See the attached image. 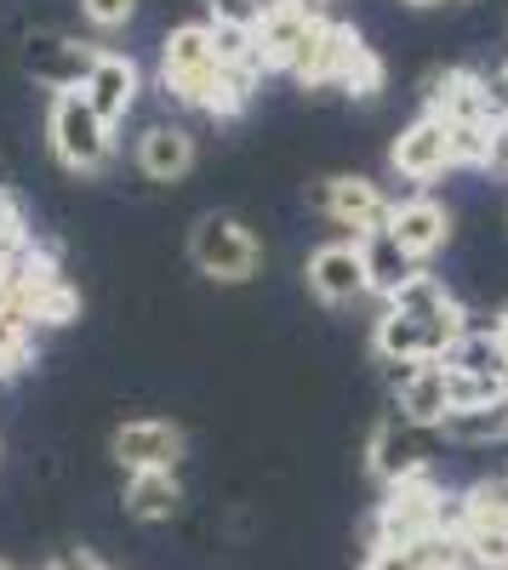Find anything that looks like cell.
<instances>
[{
  "instance_id": "1",
  "label": "cell",
  "mask_w": 508,
  "mask_h": 570,
  "mask_svg": "<svg viewBox=\"0 0 508 570\" xmlns=\"http://www.w3.org/2000/svg\"><path fill=\"white\" fill-rule=\"evenodd\" d=\"M457 525V508H446L434 473H418V480H400L389 485V497L372 513V548H411L434 531Z\"/></svg>"
},
{
  "instance_id": "2",
  "label": "cell",
  "mask_w": 508,
  "mask_h": 570,
  "mask_svg": "<svg viewBox=\"0 0 508 570\" xmlns=\"http://www.w3.org/2000/svg\"><path fill=\"white\" fill-rule=\"evenodd\" d=\"M46 131H52V155L75 177H98L115 160V126L91 109L80 91H58L52 115H46Z\"/></svg>"
},
{
  "instance_id": "3",
  "label": "cell",
  "mask_w": 508,
  "mask_h": 570,
  "mask_svg": "<svg viewBox=\"0 0 508 570\" xmlns=\"http://www.w3.org/2000/svg\"><path fill=\"white\" fill-rule=\"evenodd\" d=\"M440 445H446L440 428H423V422L389 411L372 428V440H365V468H372L383 485H400V480H418V473H434Z\"/></svg>"
},
{
  "instance_id": "4",
  "label": "cell",
  "mask_w": 508,
  "mask_h": 570,
  "mask_svg": "<svg viewBox=\"0 0 508 570\" xmlns=\"http://www.w3.org/2000/svg\"><path fill=\"white\" fill-rule=\"evenodd\" d=\"M189 257L206 279H223V285H241L263 268V246H257V234L241 223V217H228V212H206L195 228H189Z\"/></svg>"
},
{
  "instance_id": "5",
  "label": "cell",
  "mask_w": 508,
  "mask_h": 570,
  "mask_svg": "<svg viewBox=\"0 0 508 570\" xmlns=\"http://www.w3.org/2000/svg\"><path fill=\"white\" fill-rule=\"evenodd\" d=\"M160 80L177 104H206L212 86L223 80V63H217V46H212V23H177L160 46Z\"/></svg>"
},
{
  "instance_id": "6",
  "label": "cell",
  "mask_w": 508,
  "mask_h": 570,
  "mask_svg": "<svg viewBox=\"0 0 508 570\" xmlns=\"http://www.w3.org/2000/svg\"><path fill=\"white\" fill-rule=\"evenodd\" d=\"M423 115L434 120H451V126H502V104H497V91L491 80H480L475 69H434L423 80Z\"/></svg>"
},
{
  "instance_id": "7",
  "label": "cell",
  "mask_w": 508,
  "mask_h": 570,
  "mask_svg": "<svg viewBox=\"0 0 508 570\" xmlns=\"http://www.w3.org/2000/svg\"><path fill=\"white\" fill-rule=\"evenodd\" d=\"M314 206L326 212L332 223L354 228V240H365V234H383V228H389V212H394V200L383 195L372 177H320V183H314Z\"/></svg>"
},
{
  "instance_id": "8",
  "label": "cell",
  "mask_w": 508,
  "mask_h": 570,
  "mask_svg": "<svg viewBox=\"0 0 508 570\" xmlns=\"http://www.w3.org/2000/svg\"><path fill=\"white\" fill-rule=\"evenodd\" d=\"M115 462L126 473H177L183 462V428L166 422V416H131L115 428V440H109Z\"/></svg>"
},
{
  "instance_id": "9",
  "label": "cell",
  "mask_w": 508,
  "mask_h": 570,
  "mask_svg": "<svg viewBox=\"0 0 508 570\" xmlns=\"http://www.w3.org/2000/svg\"><path fill=\"white\" fill-rule=\"evenodd\" d=\"M309 279V292L326 303V308H349L354 297H365L372 285H365V252L360 240H332V246H320L303 268Z\"/></svg>"
},
{
  "instance_id": "10",
  "label": "cell",
  "mask_w": 508,
  "mask_h": 570,
  "mask_svg": "<svg viewBox=\"0 0 508 570\" xmlns=\"http://www.w3.org/2000/svg\"><path fill=\"white\" fill-rule=\"evenodd\" d=\"M457 337H463L457 325H434V320H411L400 308H383V320L372 331V348H378L383 365L389 360H446V348Z\"/></svg>"
},
{
  "instance_id": "11",
  "label": "cell",
  "mask_w": 508,
  "mask_h": 570,
  "mask_svg": "<svg viewBox=\"0 0 508 570\" xmlns=\"http://www.w3.org/2000/svg\"><path fill=\"white\" fill-rule=\"evenodd\" d=\"M389 240L411 257V263H429V257H440L446 252V240H451V217H446V206L440 200H429V195H411V200H394V212H389Z\"/></svg>"
},
{
  "instance_id": "12",
  "label": "cell",
  "mask_w": 508,
  "mask_h": 570,
  "mask_svg": "<svg viewBox=\"0 0 508 570\" xmlns=\"http://www.w3.org/2000/svg\"><path fill=\"white\" fill-rule=\"evenodd\" d=\"M91 63H98V46H80L69 35H35L29 52H23V69L40 86H52V98H58V91H80Z\"/></svg>"
},
{
  "instance_id": "13",
  "label": "cell",
  "mask_w": 508,
  "mask_h": 570,
  "mask_svg": "<svg viewBox=\"0 0 508 570\" xmlns=\"http://www.w3.org/2000/svg\"><path fill=\"white\" fill-rule=\"evenodd\" d=\"M354 46H360L354 23L314 18V29H309V40H303V52H297L292 75H297L303 86H338L343 69H349V52H354Z\"/></svg>"
},
{
  "instance_id": "14",
  "label": "cell",
  "mask_w": 508,
  "mask_h": 570,
  "mask_svg": "<svg viewBox=\"0 0 508 570\" xmlns=\"http://www.w3.org/2000/svg\"><path fill=\"white\" fill-rule=\"evenodd\" d=\"M389 166L411 183H434L440 171H451V142H446V120L434 115H418L389 149Z\"/></svg>"
},
{
  "instance_id": "15",
  "label": "cell",
  "mask_w": 508,
  "mask_h": 570,
  "mask_svg": "<svg viewBox=\"0 0 508 570\" xmlns=\"http://www.w3.org/2000/svg\"><path fill=\"white\" fill-rule=\"evenodd\" d=\"M58 285H69V279H63L52 246H29V252H18L12 268H7V308H18V314L35 325V314L46 308V297H52Z\"/></svg>"
},
{
  "instance_id": "16",
  "label": "cell",
  "mask_w": 508,
  "mask_h": 570,
  "mask_svg": "<svg viewBox=\"0 0 508 570\" xmlns=\"http://www.w3.org/2000/svg\"><path fill=\"white\" fill-rule=\"evenodd\" d=\"M137 86H144V75H137L131 58L98 52V63H91V75H86V86H80V98L98 109L109 126H120V120L131 115V104H137Z\"/></svg>"
},
{
  "instance_id": "17",
  "label": "cell",
  "mask_w": 508,
  "mask_h": 570,
  "mask_svg": "<svg viewBox=\"0 0 508 570\" xmlns=\"http://www.w3.org/2000/svg\"><path fill=\"white\" fill-rule=\"evenodd\" d=\"M309 29H314V12L292 7V0H268V18L257 23V69H286L292 75Z\"/></svg>"
},
{
  "instance_id": "18",
  "label": "cell",
  "mask_w": 508,
  "mask_h": 570,
  "mask_svg": "<svg viewBox=\"0 0 508 570\" xmlns=\"http://www.w3.org/2000/svg\"><path fill=\"white\" fill-rule=\"evenodd\" d=\"M137 166H144L149 183H177V177H189L195 166V137L183 131V126H149L144 137H137Z\"/></svg>"
},
{
  "instance_id": "19",
  "label": "cell",
  "mask_w": 508,
  "mask_h": 570,
  "mask_svg": "<svg viewBox=\"0 0 508 570\" xmlns=\"http://www.w3.org/2000/svg\"><path fill=\"white\" fill-rule=\"evenodd\" d=\"M389 308H400V314H411V320H434V325H457V331H469L463 303H457L434 274H411V279L400 285V292L389 297Z\"/></svg>"
},
{
  "instance_id": "20",
  "label": "cell",
  "mask_w": 508,
  "mask_h": 570,
  "mask_svg": "<svg viewBox=\"0 0 508 570\" xmlns=\"http://www.w3.org/2000/svg\"><path fill=\"white\" fill-rule=\"evenodd\" d=\"M394 411L423 422V428H440L451 416V400H446V365L440 360H423L418 371H411V383L394 389Z\"/></svg>"
},
{
  "instance_id": "21",
  "label": "cell",
  "mask_w": 508,
  "mask_h": 570,
  "mask_svg": "<svg viewBox=\"0 0 508 570\" xmlns=\"http://www.w3.org/2000/svg\"><path fill=\"white\" fill-rule=\"evenodd\" d=\"M360 252H365V285H372L378 297H394L411 274H423L418 263H411V257L389 240V228H383V234H365Z\"/></svg>"
},
{
  "instance_id": "22",
  "label": "cell",
  "mask_w": 508,
  "mask_h": 570,
  "mask_svg": "<svg viewBox=\"0 0 508 570\" xmlns=\"http://www.w3.org/2000/svg\"><path fill=\"white\" fill-rule=\"evenodd\" d=\"M183 502V485L177 473H126V513L155 525V519H172Z\"/></svg>"
},
{
  "instance_id": "23",
  "label": "cell",
  "mask_w": 508,
  "mask_h": 570,
  "mask_svg": "<svg viewBox=\"0 0 508 570\" xmlns=\"http://www.w3.org/2000/svg\"><path fill=\"white\" fill-rule=\"evenodd\" d=\"M446 371H469V376H502L508 383V354H502V337L497 331H463L451 348H446V360H440Z\"/></svg>"
},
{
  "instance_id": "24",
  "label": "cell",
  "mask_w": 508,
  "mask_h": 570,
  "mask_svg": "<svg viewBox=\"0 0 508 570\" xmlns=\"http://www.w3.org/2000/svg\"><path fill=\"white\" fill-rule=\"evenodd\" d=\"M440 434L451 445H491V440H508V394L480 405V411H451L440 422Z\"/></svg>"
},
{
  "instance_id": "25",
  "label": "cell",
  "mask_w": 508,
  "mask_h": 570,
  "mask_svg": "<svg viewBox=\"0 0 508 570\" xmlns=\"http://www.w3.org/2000/svg\"><path fill=\"white\" fill-rule=\"evenodd\" d=\"M457 542H463L475 570H508V525H491V519H463L457 508Z\"/></svg>"
},
{
  "instance_id": "26",
  "label": "cell",
  "mask_w": 508,
  "mask_h": 570,
  "mask_svg": "<svg viewBox=\"0 0 508 570\" xmlns=\"http://www.w3.org/2000/svg\"><path fill=\"white\" fill-rule=\"evenodd\" d=\"M35 360V325L18 308H0V376H18Z\"/></svg>"
},
{
  "instance_id": "27",
  "label": "cell",
  "mask_w": 508,
  "mask_h": 570,
  "mask_svg": "<svg viewBox=\"0 0 508 570\" xmlns=\"http://www.w3.org/2000/svg\"><path fill=\"white\" fill-rule=\"evenodd\" d=\"M508 394V383L502 376H469V371H446V400H451V411H480V405H491V400H502Z\"/></svg>"
},
{
  "instance_id": "28",
  "label": "cell",
  "mask_w": 508,
  "mask_h": 570,
  "mask_svg": "<svg viewBox=\"0 0 508 570\" xmlns=\"http://www.w3.org/2000/svg\"><path fill=\"white\" fill-rule=\"evenodd\" d=\"M383 80H389V75H383V58L360 40L354 52H349V69H343V80H338V86L349 91V98H365V104H372L378 91H383Z\"/></svg>"
},
{
  "instance_id": "29",
  "label": "cell",
  "mask_w": 508,
  "mask_h": 570,
  "mask_svg": "<svg viewBox=\"0 0 508 570\" xmlns=\"http://www.w3.org/2000/svg\"><path fill=\"white\" fill-rule=\"evenodd\" d=\"M212 46H217V63H223V69H246V75H263V69H257V35H252V29H228V23H212Z\"/></svg>"
},
{
  "instance_id": "30",
  "label": "cell",
  "mask_w": 508,
  "mask_h": 570,
  "mask_svg": "<svg viewBox=\"0 0 508 570\" xmlns=\"http://www.w3.org/2000/svg\"><path fill=\"white\" fill-rule=\"evenodd\" d=\"M252 86H257V75H246V69H223V80L212 86V98H206L201 109H206V115H217V120L241 115V109L252 104Z\"/></svg>"
},
{
  "instance_id": "31",
  "label": "cell",
  "mask_w": 508,
  "mask_h": 570,
  "mask_svg": "<svg viewBox=\"0 0 508 570\" xmlns=\"http://www.w3.org/2000/svg\"><path fill=\"white\" fill-rule=\"evenodd\" d=\"M457 508H463V519H491V525H508V473H502V480L469 485Z\"/></svg>"
},
{
  "instance_id": "32",
  "label": "cell",
  "mask_w": 508,
  "mask_h": 570,
  "mask_svg": "<svg viewBox=\"0 0 508 570\" xmlns=\"http://www.w3.org/2000/svg\"><path fill=\"white\" fill-rule=\"evenodd\" d=\"M491 131H497V126H491ZM491 131H486V126H451V120H446L451 166H491Z\"/></svg>"
},
{
  "instance_id": "33",
  "label": "cell",
  "mask_w": 508,
  "mask_h": 570,
  "mask_svg": "<svg viewBox=\"0 0 508 570\" xmlns=\"http://www.w3.org/2000/svg\"><path fill=\"white\" fill-rule=\"evenodd\" d=\"M206 12H212V23L252 29V35H257V23L268 18V0H206Z\"/></svg>"
},
{
  "instance_id": "34",
  "label": "cell",
  "mask_w": 508,
  "mask_h": 570,
  "mask_svg": "<svg viewBox=\"0 0 508 570\" xmlns=\"http://www.w3.org/2000/svg\"><path fill=\"white\" fill-rule=\"evenodd\" d=\"M80 12L91 29H126L131 12H137V0H80Z\"/></svg>"
},
{
  "instance_id": "35",
  "label": "cell",
  "mask_w": 508,
  "mask_h": 570,
  "mask_svg": "<svg viewBox=\"0 0 508 570\" xmlns=\"http://www.w3.org/2000/svg\"><path fill=\"white\" fill-rule=\"evenodd\" d=\"M75 314H80V292H75V285H58V292L46 297V308L35 314V325H69Z\"/></svg>"
},
{
  "instance_id": "36",
  "label": "cell",
  "mask_w": 508,
  "mask_h": 570,
  "mask_svg": "<svg viewBox=\"0 0 508 570\" xmlns=\"http://www.w3.org/2000/svg\"><path fill=\"white\" fill-rule=\"evenodd\" d=\"M360 570H429V564L411 553V548H372Z\"/></svg>"
},
{
  "instance_id": "37",
  "label": "cell",
  "mask_w": 508,
  "mask_h": 570,
  "mask_svg": "<svg viewBox=\"0 0 508 570\" xmlns=\"http://www.w3.org/2000/svg\"><path fill=\"white\" fill-rule=\"evenodd\" d=\"M52 570H109V564H98V559H91L86 548H69V553H63Z\"/></svg>"
},
{
  "instance_id": "38",
  "label": "cell",
  "mask_w": 508,
  "mask_h": 570,
  "mask_svg": "<svg viewBox=\"0 0 508 570\" xmlns=\"http://www.w3.org/2000/svg\"><path fill=\"white\" fill-rule=\"evenodd\" d=\"M491 91H497V104H502V109H508V63H502V69H497V80H491Z\"/></svg>"
},
{
  "instance_id": "39",
  "label": "cell",
  "mask_w": 508,
  "mask_h": 570,
  "mask_svg": "<svg viewBox=\"0 0 508 570\" xmlns=\"http://www.w3.org/2000/svg\"><path fill=\"white\" fill-rule=\"evenodd\" d=\"M491 331H502V337H508V303L497 308V320H491Z\"/></svg>"
},
{
  "instance_id": "40",
  "label": "cell",
  "mask_w": 508,
  "mask_h": 570,
  "mask_svg": "<svg viewBox=\"0 0 508 570\" xmlns=\"http://www.w3.org/2000/svg\"><path fill=\"white\" fill-rule=\"evenodd\" d=\"M292 7H303V12H314V18H320V7H326V0H292Z\"/></svg>"
},
{
  "instance_id": "41",
  "label": "cell",
  "mask_w": 508,
  "mask_h": 570,
  "mask_svg": "<svg viewBox=\"0 0 508 570\" xmlns=\"http://www.w3.org/2000/svg\"><path fill=\"white\" fill-rule=\"evenodd\" d=\"M406 7H440V0H406Z\"/></svg>"
},
{
  "instance_id": "42",
  "label": "cell",
  "mask_w": 508,
  "mask_h": 570,
  "mask_svg": "<svg viewBox=\"0 0 508 570\" xmlns=\"http://www.w3.org/2000/svg\"><path fill=\"white\" fill-rule=\"evenodd\" d=\"M497 337H502V331H497ZM502 354H508V337H502Z\"/></svg>"
},
{
  "instance_id": "43",
  "label": "cell",
  "mask_w": 508,
  "mask_h": 570,
  "mask_svg": "<svg viewBox=\"0 0 508 570\" xmlns=\"http://www.w3.org/2000/svg\"><path fill=\"white\" fill-rule=\"evenodd\" d=\"M0 570H12V564H7V559H0Z\"/></svg>"
}]
</instances>
